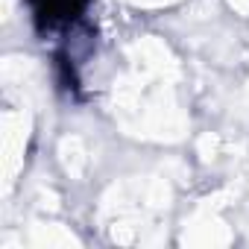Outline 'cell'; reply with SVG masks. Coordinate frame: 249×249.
<instances>
[{"label": "cell", "instance_id": "1", "mask_svg": "<svg viewBox=\"0 0 249 249\" xmlns=\"http://www.w3.org/2000/svg\"><path fill=\"white\" fill-rule=\"evenodd\" d=\"M27 6L33 12L36 30L47 36V33L73 30L88 12V0H27Z\"/></svg>", "mask_w": 249, "mask_h": 249}]
</instances>
